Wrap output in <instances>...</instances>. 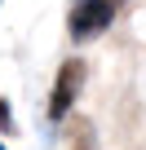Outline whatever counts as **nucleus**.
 <instances>
[{"instance_id": "nucleus-1", "label": "nucleus", "mask_w": 146, "mask_h": 150, "mask_svg": "<svg viewBox=\"0 0 146 150\" xmlns=\"http://www.w3.org/2000/svg\"><path fill=\"white\" fill-rule=\"evenodd\" d=\"M80 88H84V57H66L53 75V93H49V124H66L75 115V102H80Z\"/></svg>"}, {"instance_id": "nucleus-2", "label": "nucleus", "mask_w": 146, "mask_h": 150, "mask_svg": "<svg viewBox=\"0 0 146 150\" xmlns=\"http://www.w3.org/2000/svg\"><path fill=\"white\" fill-rule=\"evenodd\" d=\"M124 9V0H75L71 5V18H66V31L75 44H89L98 40L102 31H111L115 13Z\"/></svg>"}, {"instance_id": "nucleus-3", "label": "nucleus", "mask_w": 146, "mask_h": 150, "mask_svg": "<svg viewBox=\"0 0 146 150\" xmlns=\"http://www.w3.org/2000/svg\"><path fill=\"white\" fill-rule=\"evenodd\" d=\"M66 141H71V150H102V146H98V128H93V119H84V115L66 119Z\"/></svg>"}, {"instance_id": "nucleus-4", "label": "nucleus", "mask_w": 146, "mask_h": 150, "mask_svg": "<svg viewBox=\"0 0 146 150\" xmlns=\"http://www.w3.org/2000/svg\"><path fill=\"white\" fill-rule=\"evenodd\" d=\"M0 132H5V137H14V132H18V124H14V106H9L5 97H0Z\"/></svg>"}, {"instance_id": "nucleus-5", "label": "nucleus", "mask_w": 146, "mask_h": 150, "mask_svg": "<svg viewBox=\"0 0 146 150\" xmlns=\"http://www.w3.org/2000/svg\"><path fill=\"white\" fill-rule=\"evenodd\" d=\"M0 150H5V141H0Z\"/></svg>"}]
</instances>
